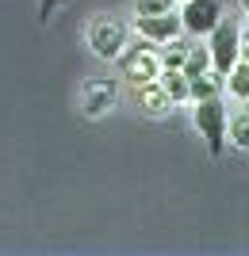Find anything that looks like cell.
<instances>
[{"instance_id":"cell-1","label":"cell","mask_w":249,"mask_h":256,"mask_svg":"<svg viewBox=\"0 0 249 256\" xmlns=\"http://www.w3.org/2000/svg\"><path fill=\"white\" fill-rule=\"evenodd\" d=\"M115 65H119V80L123 84H146V80H157V73H161V62H157V46H150L142 34H134V38H127V46H123V54L115 58Z\"/></svg>"},{"instance_id":"cell-2","label":"cell","mask_w":249,"mask_h":256,"mask_svg":"<svg viewBox=\"0 0 249 256\" xmlns=\"http://www.w3.org/2000/svg\"><path fill=\"white\" fill-rule=\"evenodd\" d=\"M192 122H195V130L203 134L211 157H222V150H226V122H230L222 96L195 100V104H192Z\"/></svg>"},{"instance_id":"cell-3","label":"cell","mask_w":249,"mask_h":256,"mask_svg":"<svg viewBox=\"0 0 249 256\" xmlns=\"http://www.w3.org/2000/svg\"><path fill=\"white\" fill-rule=\"evenodd\" d=\"M207 50H211V69L226 76L230 69L238 65V54H241V27L222 16V20L211 27V34H207Z\"/></svg>"},{"instance_id":"cell-4","label":"cell","mask_w":249,"mask_h":256,"mask_svg":"<svg viewBox=\"0 0 249 256\" xmlns=\"http://www.w3.org/2000/svg\"><path fill=\"white\" fill-rule=\"evenodd\" d=\"M85 38H88V50L96 54L100 62H115V58L123 54V46H127L130 31H127V23H123V20H111V16H96V20L88 23Z\"/></svg>"},{"instance_id":"cell-5","label":"cell","mask_w":249,"mask_h":256,"mask_svg":"<svg viewBox=\"0 0 249 256\" xmlns=\"http://www.w3.org/2000/svg\"><path fill=\"white\" fill-rule=\"evenodd\" d=\"M119 104V80L115 76H88L81 84V115L100 118Z\"/></svg>"},{"instance_id":"cell-6","label":"cell","mask_w":249,"mask_h":256,"mask_svg":"<svg viewBox=\"0 0 249 256\" xmlns=\"http://www.w3.org/2000/svg\"><path fill=\"white\" fill-rule=\"evenodd\" d=\"M180 31L192 38H207L211 27L222 20V0H180Z\"/></svg>"},{"instance_id":"cell-7","label":"cell","mask_w":249,"mask_h":256,"mask_svg":"<svg viewBox=\"0 0 249 256\" xmlns=\"http://www.w3.org/2000/svg\"><path fill=\"white\" fill-rule=\"evenodd\" d=\"M134 34H142L150 46H161L184 31H180V16L173 8V12H161V16H134Z\"/></svg>"},{"instance_id":"cell-8","label":"cell","mask_w":249,"mask_h":256,"mask_svg":"<svg viewBox=\"0 0 249 256\" xmlns=\"http://www.w3.org/2000/svg\"><path fill=\"white\" fill-rule=\"evenodd\" d=\"M134 104H138L142 115H153L161 118L173 111V100H169V92L161 88V80H146V84H134Z\"/></svg>"},{"instance_id":"cell-9","label":"cell","mask_w":249,"mask_h":256,"mask_svg":"<svg viewBox=\"0 0 249 256\" xmlns=\"http://www.w3.org/2000/svg\"><path fill=\"white\" fill-rule=\"evenodd\" d=\"M222 92H226V84H222V73H215V69H207V73H199V76H188V104L222 96Z\"/></svg>"},{"instance_id":"cell-10","label":"cell","mask_w":249,"mask_h":256,"mask_svg":"<svg viewBox=\"0 0 249 256\" xmlns=\"http://www.w3.org/2000/svg\"><path fill=\"white\" fill-rule=\"evenodd\" d=\"M157 80H161V88L169 92V100H173V107L188 104V76L180 73V69H161L157 73Z\"/></svg>"},{"instance_id":"cell-11","label":"cell","mask_w":249,"mask_h":256,"mask_svg":"<svg viewBox=\"0 0 249 256\" xmlns=\"http://www.w3.org/2000/svg\"><path fill=\"white\" fill-rule=\"evenodd\" d=\"M207 69H211V50H207V42H188L180 73L184 76H199V73H207Z\"/></svg>"},{"instance_id":"cell-12","label":"cell","mask_w":249,"mask_h":256,"mask_svg":"<svg viewBox=\"0 0 249 256\" xmlns=\"http://www.w3.org/2000/svg\"><path fill=\"white\" fill-rule=\"evenodd\" d=\"M222 84H226V92L234 100H249V62H238L226 76H222Z\"/></svg>"},{"instance_id":"cell-13","label":"cell","mask_w":249,"mask_h":256,"mask_svg":"<svg viewBox=\"0 0 249 256\" xmlns=\"http://www.w3.org/2000/svg\"><path fill=\"white\" fill-rule=\"evenodd\" d=\"M226 142H234L241 153H249V111H241L226 122Z\"/></svg>"},{"instance_id":"cell-14","label":"cell","mask_w":249,"mask_h":256,"mask_svg":"<svg viewBox=\"0 0 249 256\" xmlns=\"http://www.w3.org/2000/svg\"><path fill=\"white\" fill-rule=\"evenodd\" d=\"M176 0H134V16H161V12H173Z\"/></svg>"},{"instance_id":"cell-15","label":"cell","mask_w":249,"mask_h":256,"mask_svg":"<svg viewBox=\"0 0 249 256\" xmlns=\"http://www.w3.org/2000/svg\"><path fill=\"white\" fill-rule=\"evenodd\" d=\"M62 4H65V0H39V23H50Z\"/></svg>"},{"instance_id":"cell-16","label":"cell","mask_w":249,"mask_h":256,"mask_svg":"<svg viewBox=\"0 0 249 256\" xmlns=\"http://www.w3.org/2000/svg\"><path fill=\"white\" fill-rule=\"evenodd\" d=\"M238 62H249V38L241 34V54H238Z\"/></svg>"},{"instance_id":"cell-17","label":"cell","mask_w":249,"mask_h":256,"mask_svg":"<svg viewBox=\"0 0 249 256\" xmlns=\"http://www.w3.org/2000/svg\"><path fill=\"white\" fill-rule=\"evenodd\" d=\"M241 34H245V38H249V16H245V27H241Z\"/></svg>"},{"instance_id":"cell-18","label":"cell","mask_w":249,"mask_h":256,"mask_svg":"<svg viewBox=\"0 0 249 256\" xmlns=\"http://www.w3.org/2000/svg\"><path fill=\"white\" fill-rule=\"evenodd\" d=\"M241 12H245V16H249V0H241Z\"/></svg>"},{"instance_id":"cell-19","label":"cell","mask_w":249,"mask_h":256,"mask_svg":"<svg viewBox=\"0 0 249 256\" xmlns=\"http://www.w3.org/2000/svg\"><path fill=\"white\" fill-rule=\"evenodd\" d=\"M241 111H249V100H241Z\"/></svg>"},{"instance_id":"cell-20","label":"cell","mask_w":249,"mask_h":256,"mask_svg":"<svg viewBox=\"0 0 249 256\" xmlns=\"http://www.w3.org/2000/svg\"><path fill=\"white\" fill-rule=\"evenodd\" d=\"M176 4H180V0H176Z\"/></svg>"}]
</instances>
